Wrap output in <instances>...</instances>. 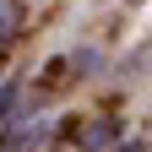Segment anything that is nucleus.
Masks as SVG:
<instances>
[{"label":"nucleus","mask_w":152,"mask_h":152,"mask_svg":"<svg viewBox=\"0 0 152 152\" xmlns=\"http://www.w3.org/2000/svg\"><path fill=\"white\" fill-rule=\"evenodd\" d=\"M125 152H141V147H125Z\"/></svg>","instance_id":"nucleus-1"}]
</instances>
